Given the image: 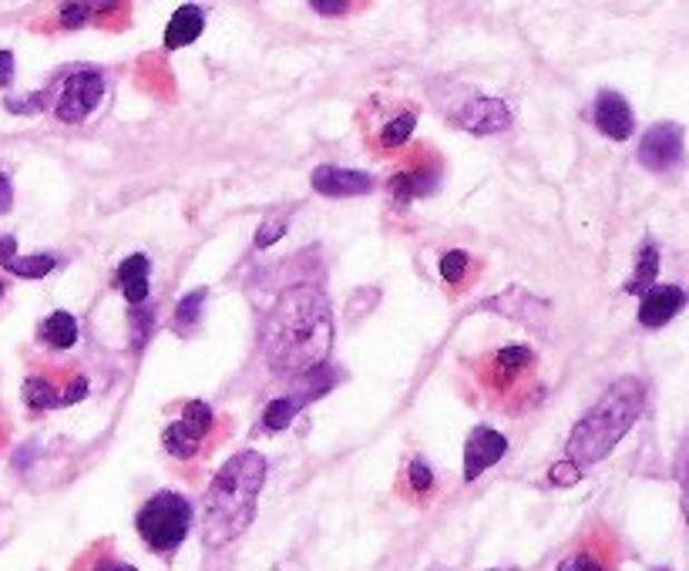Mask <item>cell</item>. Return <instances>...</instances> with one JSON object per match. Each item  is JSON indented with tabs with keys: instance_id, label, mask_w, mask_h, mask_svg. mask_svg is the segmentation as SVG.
Segmentation results:
<instances>
[{
	"instance_id": "1",
	"label": "cell",
	"mask_w": 689,
	"mask_h": 571,
	"mask_svg": "<svg viewBox=\"0 0 689 571\" xmlns=\"http://www.w3.org/2000/svg\"><path fill=\"white\" fill-rule=\"evenodd\" d=\"M333 350V309L319 286H293L266 323V363L279 376H306Z\"/></svg>"
},
{
	"instance_id": "2",
	"label": "cell",
	"mask_w": 689,
	"mask_h": 571,
	"mask_svg": "<svg viewBox=\"0 0 689 571\" xmlns=\"http://www.w3.org/2000/svg\"><path fill=\"white\" fill-rule=\"evenodd\" d=\"M263 484H266V457L259 451H239L219 467V474L206 491V518H203L206 548H223L253 524Z\"/></svg>"
},
{
	"instance_id": "3",
	"label": "cell",
	"mask_w": 689,
	"mask_h": 571,
	"mask_svg": "<svg viewBox=\"0 0 689 571\" xmlns=\"http://www.w3.org/2000/svg\"><path fill=\"white\" fill-rule=\"evenodd\" d=\"M646 407V384L639 376H619L616 384L599 397V404L572 427L565 454L575 471H585L606 461L619 441L632 431Z\"/></svg>"
},
{
	"instance_id": "4",
	"label": "cell",
	"mask_w": 689,
	"mask_h": 571,
	"mask_svg": "<svg viewBox=\"0 0 689 571\" xmlns=\"http://www.w3.org/2000/svg\"><path fill=\"white\" fill-rule=\"evenodd\" d=\"M135 528L151 551L168 554L186 541V534L193 528V504L176 491H158L141 504Z\"/></svg>"
},
{
	"instance_id": "5",
	"label": "cell",
	"mask_w": 689,
	"mask_h": 571,
	"mask_svg": "<svg viewBox=\"0 0 689 571\" xmlns=\"http://www.w3.org/2000/svg\"><path fill=\"white\" fill-rule=\"evenodd\" d=\"M444 111L457 128L474 131V135H494V131H504L511 125L508 105L501 98L478 95V91H461V98H451L444 105Z\"/></svg>"
},
{
	"instance_id": "6",
	"label": "cell",
	"mask_w": 689,
	"mask_h": 571,
	"mask_svg": "<svg viewBox=\"0 0 689 571\" xmlns=\"http://www.w3.org/2000/svg\"><path fill=\"white\" fill-rule=\"evenodd\" d=\"M333 384H336V376H333L329 366H319V370L306 373L303 384H299L293 394L269 401V407H266V414H263V427H266V431H286V427L293 424V417H296L309 401L323 397Z\"/></svg>"
},
{
	"instance_id": "7",
	"label": "cell",
	"mask_w": 689,
	"mask_h": 571,
	"mask_svg": "<svg viewBox=\"0 0 689 571\" xmlns=\"http://www.w3.org/2000/svg\"><path fill=\"white\" fill-rule=\"evenodd\" d=\"M101 98H105V78L98 71H75L61 88L55 115L65 125H81L91 118V111L101 105Z\"/></svg>"
},
{
	"instance_id": "8",
	"label": "cell",
	"mask_w": 689,
	"mask_h": 571,
	"mask_svg": "<svg viewBox=\"0 0 689 571\" xmlns=\"http://www.w3.org/2000/svg\"><path fill=\"white\" fill-rule=\"evenodd\" d=\"M682 158H686V141H682V125H676V121L652 125L639 141V161L656 175L676 171L682 165Z\"/></svg>"
},
{
	"instance_id": "9",
	"label": "cell",
	"mask_w": 689,
	"mask_h": 571,
	"mask_svg": "<svg viewBox=\"0 0 689 571\" xmlns=\"http://www.w3.org/2000/svg\"><path fill=\"white\" fill-rule=\"evenodd\" d=\"M209 427H213V407L206 401H189L183 417L161 434V444L171 457L189 461L199 454V444L209 434Z\"/></svg>"
},
{
	"instance_id": "10",
	"label": "cell",
	"mask_w": 689,
	"mask_h": 571,
	"mask_svg": "<svg viewBox=\"0 0 689 571\" xmlns=\"http://www.w3.org/2000/svg\"><path fill=\"white\" fill-rule=\"evenodd\" d=\"M313 188L326 199H354L374 193V178L357 168H339V165H319L309 175Z\"/></svg>"
},
{
	"instance_id": "11",
	"label": "cell",
	"mask_w": 689,
	"mask_h": 571,
	"mask_svg": "<svg viewBox=\"0 0 689 571\" xmlns=\"http://www.w3.org/2000/svg\"><path fill=\"white\" fill-rule=\"evenodd\" d=\"M508 454V437L491 427H474L464 444V481H478Z\"/></svg>"
},
{
	"instance_id": "12",
	"label": "cell",
	"mask_w": 689,
	"mask_h": 571,
	"mask_svg": "<svg viewBox=\"0 0 689 571\" xmlns=\"http://www.w3.org/2000/svg\"><path fill=\"white\" fill-rule=\"evenodd\" d=\"M686 306V289L676 286V283H656L646 296H642V306H639V323L649 326V329H659L666 326L676 313H682Z\"/></svg>"
},
{
	"instance_id": "13",
	"label": "cell",
	"mask_w": 689,
	"mask_h": 571,
	"mask_svg": "<svg viewBox=\"0 0 689 571\" xmlns=\"http://www.w3.org/2000/svg\"><path fill=\"white\" fill-rule=\"evenodd\" d=\"M596 125H599V131L602 135H609L612 141H626L629 135H632V108H629V101L619 95V91H602L599 98H596Z\"/></svg>"
},
{
	"instance_id": "14",
	"label": "cell",
	"mask_w": 689,
	"mask_h": 571,
	"mask_svg": "<svg viewBox=\"0 0 689 571\" xmlns=\"http://www.w3.org/2000/svg\"><path fill=\"white\" fill-rule=\"evenodd\" d=\"M206 31V14L196 8V4H186L171 14L168 28H165V48L179 51V48H189L199 41V35Z\"/></svg>"
},
{
	"instance_id": "15",
	"label": "cell",
	"mask_w": 689,
	"mask_h": 571,
	"mask_svg": "<svg viewBox=\"0 0 689 571\" xmlns=\"http://www.w3.org/2000/svg\"><path fill=\"white\" fill-rule=\"evenodd\" d=\"M437 193V168H414V171H401L391 178V196L397 203H411V199H421V196H431Z\"/></svg>"
},
{
	"instance_id": "16",
	"label": "cell",
	"mask_w": 689,
	"mask_h": 571,
	"mask_svg": "<svg viewBox=\"0 0 689 571\" xmlns=\"http://www.w3.org/2000/svg\"><path fill=\"white\" fill-rule=\"evenodd\" d=\"M148 256H141V253H135V256H128L121 266H118V286H121V293H125V299L128 303H135V306H141L145 299H148Z\"/></svg>"
},
{
	"instance_id": "17",
	"label": "cell",
	"mask_w": 689,
	"mask_h": 571,
	"mask_svg": "<svg viewBox=\"0 0 689 571\" xmlns=\"http://www.w3.org/2000/svg\"><path fill=\"white\" fill-rule=\"evenodd\" d=\"M656 273H659V249L652 243H646L639 259H636V273L626 283V293H649L656 286Z\"/></svg>"
},
{
	"instance_id": "18",
	"label": "cell",
	"mask_w": 689,
	"mask_h": 571,
	"mask_svg": "<svg viewBox=\"0 0 689 571\" xmlns=\"http://www.w3.org/2000/svg\"><path fill=\"white\" fill-rule=\"evenodd\" d=\"M41 333H45V339H48L51 346H58V350H71V346L78 343V319H75L71 313L58 309V313H51V316L45 319Z\"/></svg>"
},
{
	"instance_id": "19",
	"label": "cell",
	"mask_w": 689,
	"mask_h": 571,
	"mask_svg": "<svg viewBox=\"0 0 689 571\" xmlns=\"http://www.w3.org/2000/svg\"><path fill=\"white\" fill-rule=\"evenodd\" d=\"M24 404L31 411H55V407H61V397H58V387L51 384V380L31 376V380H24Z\"/></svg>"
},
{
	"instance_id": "20",
	"label": "cell",
	"mask_w": 689,
	"mask_h": 571,
	"mask_svg": "<svg viewBox=\"0 0 689 571\" xmlns=\"http://www.w3.org/2000/svg\"><path fill=\"white\" fill-rule=\"evenodd\" d=\"M55 266H58L55 256H14L4 263V269L21 276V279H45Z\"/></svg>"
},
{
	"instance_id": "21",
	"label": "cell",
	"mask_w": 689,
	"mask_h": 571,
	"mask_svg": "<svg viewBox=\"0 0 689 571\" xmlns=\"http://www.w3.org/2000/svg\"><path fill=\"white\" fill-rule=\"evenodd\" d=\"M206 286L203 289H196V293H189V296H183L179 299V306H176V329L179 333H189L196 323H199V316H203V306H206Z\"/></svg>"
},
{
	"instance_id": "22",
	"label": "cell",
	"mask_w": 689,
	"mask_h": 571,
	"mask_svg": "<svg viewBox=\"0 0 689 571\" xmlns=\"http://www.w3.org/2000/svg\"><path fill=\"white\" fill-rule=\"evenodd\" d=\"M532 360H535V353L529 346H504V350L494 353V370H498V376L501 373L514 376V373H522Z\"/></svg>"
},
{
	"instance_id": "23",
	"label": "cell",
	"mask_w": 689,
	"mask_h": 571,
	"mask_svg": "<svg viewBox=\"0 0 689 571\" xmlns=\"http://www.w3.org/2000/svg\"><path fill=\"white\" fill-rule=\"evenodd\" d=\"M414 125H417V118H414L411 111L397 115L394 121L384 125V131H381V145H384V148H401V145L414 135Z\"/></svg>"
},
{
	"instance_id": "24",
	"label": "cell",
	"mask_w": 689,
	"mask_h": 571,
	"mask_svg": "<svg viewBox=\"0 0 689 571\" xmlns=\"http://www.w3.org/2000/svg\"><path fill=\"white\" fill-rule=\"evenodd\" d=\"M467 263H471V256H467L464 249H451V253H444V256H441V276H444L451 286H457V283L464 279Z\"/></svg>"
},
{
	"instance_id": "25",
	"label": "cell",
	"mask_w": 689,
	"mask_h": 571,
	"mask_svg": "<svg viewBox=\"0 0 689 571\" xmlns=\"http://www.w3.org/2000/svg\"><path fill=\"white\" fill-rule=\"evenodd\" d=\"M559 571H606V564L596 554H589V551H575V554H569L559 564Z\"/></svg>"
},
{
	"instance_id": "26",
	"label": "cell",
	"mask_w": 689,
	"mask_h": 571,
	"mask_svg": "<svg viewBox=\"0 0 689 571\" xmlns=\"http://www.w3.org/2000/svg\"><path fill=\"white\" fill-rule=\"evenodd\" d=\"M407 481H411V488L417 491V494H424V491H431V484H434V474H431V467H427V461H411V467H407Z\"/></svg>"
},
{
	"instance_id": "27",
	"label": "cell",
	"mask_w": 689,
	"mask_h": 571,
	"mask_svg": "<svg viewBox=\"0 0 689 571\" xmlns=\"http://www.w3.org/2000/svg\"><path fill=\"white\" fill-rule=\"evenodd\" d=\"M4 108L11 115H35L45 108V95H24V98H4Z\"/></svg>"
},
{
	"instance_id": "28",
	"label": "cell",
	"mask_w": 689,
	"mask_h": 571,
	"mask_svg": "<svg viewBox=\"0 0 689 571\" xmlns=\"http://www.w3.org/2000/svg\"><path fill=\"white\" fill-rule=\"evenodd\" d=\"M91 14H95L91 4H65L61 8V24L65 28H81V24H88Z\"/></svg>"
},
{
	"instance_id": "29",
	"label": "cell",
	"mask_w": 689,
	"mask_h": 571,
	"mask_svg": "<svg viewBox=\"0 0 689 571\" xmlns=\"http://www.w3.org/2000/svg\"><path fill=\"white\" fill-rule=\"evenodd\" d=\"M151 326H155V313H151V309H135V313H131V333H135V346H141V343L148 339Z\"/></svg>"
},
{
	"instance_id": "30",
	"label": "cell",
	"mask_w": 689,
	"mask_h": 571,
	"mask_svg": "<svg viewBox=\"0 0 689 571\" xmlns=\"http://www.w3.org/2000/svg\"><path fill=\"white\" fill-rule=\"evenodd\" d=\"M283 233H286V223H263L259 233H256V246L266 249V246H273L276 239H283Z\"/></svg>"
},
{
	"instance_id": "31",
	"label": "cell",
	"mask_w": 689,
	"mask_h": 571,
	"mask_svg": "<svg viewBox=\"0 0 689 571\" xmlns=\"http://www.w3.org/2000/svg\"><path fill=\"white\" fill-rule=\"evenodd\" d=\"M313 14H323V18H336V14H347L351 4L347 0H313Z\"/></svg>"
},
{
	"instance_id": "32",
	"label": "cell",
	"mask_w": 689,
	"mask_h": 571,
	"mask_svg": "<svg viewBox=\"0 0 689 571\" xmlns=\"http://www.w3.org/2000/svg\"><path fill=\"white\" fill-rule=\"evenodd\" d=\"M549 478H552V484H559V488H569V484H575L579 478H582V471H575L569 461L565 464H555L552 471H549Z\"/></svg>"
},
{
	"instance_id": "33",
	"label": "cell",
	"mask_w": 689,
	"mask_h": 571,
	"mask_svg": "<svg viewBox=\"0 0 689 571\" xmlns=\"http://www.w3.org/2000/svg\"><path fill=\"white\" fill-rule=\"evenodd\" d=\"M11 206H14V185L4 171H0V216L11 213Z\"/></svg>"
},
{
	"instance_id": "34",
	"label": "cell",
	"mask_w": 689,
	"mask_h": 571,
	"mask_svg": "<svg viewBox=\"0 0 689 571\" xmlns=\"http://www.w3.org/2000/svg\"><path fill=\"white\" fill-rule=\"evenodd\" d=\"M85 394H88V380H85V376H78L75 384L61 394V407H65V404H78V401H85Z\"/></svg>"
},
{
	"instance_id": "35",
	"label": "cell",
	"mask_w": 689,
	"mask_h": 571,
	"mask_svg": "<svg viewBox=\"0 0 689 571\" xmlns=\"http://www.w3.org/2000/svg\"><path fill=\"white\" fill-rule=\"evenodd\" d=\"M14 81V51H0V88Z\"/></svg>"
},
{
	"instance_id": "36",
	"label": "cell",
	"mask_w": 689,
	"mask_h": 571,
	"mask_svg": "<svg viewBox=\"0 0 689 571\" xmlns=\"http://www.w3.org/2000/svg\"><path fill=\"white\" fill-rule=\"evenodd\" d=\"M18 256V236H0V266Z\"/></svg>"
},
{
	"instance_id": "37",
	"label": "cell",
	"mask_w": 689,
	"mask_h": 571,
	"mask_svg": "<svg viewBox=\"0 0 689 571\" xmlns=\"http://www.w3.org/2000/svg\"><path fill=\"white\" fill-rule=\"evenodd\" d=\"M98 571H138L135 564H115V561H105V564H98Z\"/></svg>"
},
{
	"instance_id": "38",
	"label": "cell",
	"mask_w": 689,
	"mask_h": 571,
	"mask_svg": "<svg viewBox=\"0 0 689 571\" xmlns=\"http://www.w3.org/2000/svg\"><path fill=\"white\" fill-rule=\"evenodd\" d=\"M0 296H4V279H0Z\"/></svg>"
},
{
	"instance_id": "39",
	"label": "cell",
	"mask_w": 689,
	"mask_h": 571,
	"mask_svg": "<svg viewBox=\"0 0 689 571\" xmlns=\"http://www.w3.org/2000/svg\"><path fill=\"white\" fill-rule=\"evenodd\" d=\"M652 571H669V568H652Z\"/></svg>"
}]
</instances>
